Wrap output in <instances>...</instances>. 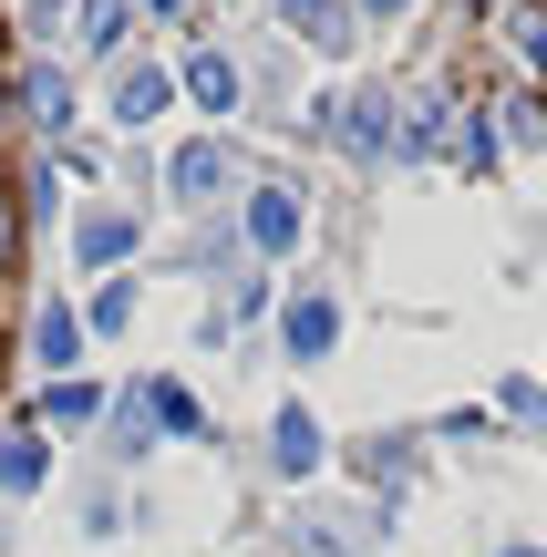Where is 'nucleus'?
Returning a JSON list of instances; mask_svg holds the SVG:
<instances>
[{
    "mask_svg": "<svg viewBox=\"0 0 547 557\" xmlns=\"http://www.w3.org/2000/svg\"><path fill=\"white\" fill-rule=\"evenodd\" d=\"M310 114H321V145H331V156H393V124H403V103H393L383 83H331Z\"/></svg>",
    "mask_w": 547,
    "mask_h": 557,
    "instance_id": "obj_1",
    "label": "nucleus"
},
{
    "mask_svg": "<svg viewBox=\"0 0 547 557\" xmlns=\"http://www.w3.org/2000/svg\"><path fill=\"white\" fill-rule=\"evenodd\" d=\"M238 238L259 248V259H289V248L310 238V207H300V186H289V176H259V186L238 197Z\"/></svg>",
    "mask_w": 547,
    "mask_h": 557,
    "instance_id": "obj_2",
    "label": "nucleus"
},
{
    "mask_svg": "<svg viewBox=\"0 0 547 557\" xmlns=\"http://www.w3.org/2000/svg\"><path fill=\"white\" fill-rule=\"evenodd\" d=\"M248 165H238V145L227 135H197V145H176L165 156V197H186V207H207V197H227Z\"/></svg>",
    "mask_w": 547,
    "mask_h": 557,
    "instance_id": "obj_3",
    "label": "nucleus"
},
{
    "mask_svg": "<svg viewBox=\"0 0 547 557\" xmlns=\"http://www.w3.org/2000/svg\"><path fill=\"white\" fill-rule=\"evenodd\" d=\"M279 341H289V361H331L341 351V299L310 278V289H289L279 299Z\"/></svg>",
    "mask_w": 547,
    "mask_h": 557,
    "instance_id": "obj_4",
    "label": "nucleus"
},
{
    "mask_svg": "<svg viewBox=\"0 0 547 557\" xmlns=\"http://www.w3.org/2000/svg\"><path fill=\"white\" fill-rule=\"evenodd\" d=\"M135 248H145V218H135V207H83V218H73V259L94 269V278L124 269Z\"/></svg>",
    "mask_w": 547,
    "mask_h": 557,
    "instance_id": "obj_5",
    "label": "nucleus"
},
{
    "mask_svg": "<svg viewBox=\"0 0 547 557\" xmlns=\"http://www.w3.org/2000/svg\"><path fill=\"white\" fill-rule=\"evenodd\" d=\"M321 455H331V444H321V423H310V403H279V413H269V475H279V485H310V475H321Z\"/></svg>",
    "mask_w": 547,
    "mask_h": 557,
    "instance_id": "obj_6",
    "label": "nucleus"
},
{
    "mask_svg": "<svg viewBox=\"0 0 547 557\" xmlns=\"http://www.w3.org/2000/svg\"><path fill=\"white\" fill-rule=\"evenodd\" d=\"M279 21L310 41V52H331V62L362 41V11H351V0H279Z\"/></svg>",
    "mask_w": 547,
    "mask_h": 557,
    "instance_id": "obj_7",
    "label": "nucleus"
},
{
    "mask_svg": "<svg viewBox=\"0 0 547 557\" xmlns=\"http://www.w3.org/2000/svg\"><path fill=\"white\" fill-rule=\"evenodd\" d=\"M11 103H32V114H21V124H32V135H73V83H62L52 73V62H21V83H11Z\"/></svg>",
    "mask_w": 547,
    "mask_h": 557,
    "instance_id": "obj_8",
    "label": "nucleus"
},
{
    "mask_svg": "<svg viewBox=\"0 0 547 557\" xmlns=\"http://www.w3.org/2000/svg\"><path fill=\"white\" fill-rule=\"evenodd\" d=\"M176 94L197 103V114H238L248 73H238V62H227V52H186V62H176Z\"/></svg>",
    "mask_w": 547,
    "mask_h": 557,
    "instance_id": "obj_9",
    "label": "nucleus"
},
{
    "mask_svg": "<svg viewBox=\"0 0 547 557\" xmlns=\"http://www.w3.org/2000/svg\"><path fill=\"white\" fill-rule=\"evenodd\" d=\"M455 145V103L434 94V103H403V124H393V156H413V165H434Z\"/></svg>",
    "mask_w": 547,
    "mask_h": 557,
    "instance_id": "obj_10",
    "label": "nucleus"
},
{
    "mask_svg": "<svg viewBox=\"0 0 547 557\" xmlns=\"http://www.w3.org/2000/svg\"><path fill=\"white\" fill-rule=\"evenodd\" d=\"M73 41L94 62H114L124 41H135V0H73Z\"/></svg>",
    "mask_w": 547,
    "mask_h": 557,
    "instance_id": "obj_11",
    "label": "nucleus"
},
{
    "mask_svg": "<svg viewBox=\"0 0 547 557\" xmlns=\"http://www.w3.org/2000/svg\"><path fill=\"white\" fill-rule=\"evenodd\" d=\"M165 103H176V73H156V62H135V73L114 83V124H156Z\"/></svg>",
    "mask_w": 547,
    "mask_h": 557,
    "instance_id": "obj_12",
    "label": "nucleus"
},
{
    "mask_svg": "<svg viewBox=\"0 0 547 557\" xmlns=\"http://www.w3.org/2000/svg\"><path fill=\"white\" fill-rule=\"evenodd\" d=\"M32 361L41 372H73L83 361V310H32Z\"/></svg>",
    "mask_w": 547,
    "mask_h": 557,
    "instance_id": "obj_13",
    "label": "nucleus"
},
{
    "mask_svg": "<svg viewBox=\"0 0 547 557\" xmlns=\"http://www.w3.org/2000/svg\"><path fill=\"white\" fill-rule=\"evenodd\" d=\"M0 485H11V496H32V485H52V444H41L32 423H21V434H0Z\"/></svg>",
    "mask_w": 547,
    "mask_h": 557,
    "instance_id": "obj_14",
    "label": "nucleus"
},
{
    "mask_svg": "<svg viewBox=\"0 0 547 557\" xmlns=\"http://www.w3.org/2000/svg\"><path fill=\"white\" fill-rule=\"evenodd\" d=\"M145 413H156V423H165V434H186V444H197V434H207V403H197V393H186V382H176V372H156V382H145Z\"/></svg>",
    "mask_w": 547,
    "mask_h": 557,
    "instance_id": "obj_15",
    "label": "nucleus"
},
{
    "mask_svg": "<svg viewBox=\"0 0 547 557\" xmlns=\"http://www.w3.org/2000/svg\"><path fill=\"white\" fill-rule=\"evenodd\" d=\"M496 135H507L517 156H547V94H507L496 103Z\"/></svg>",
    "mask_w": 547,
    "mask_h": 557,
    "instance_id": "obj_16",
    "label": "nucleus"
},
{
    "mask_svg": "<svg viewBox=\"0 0 547 557\" xmlns=\"http://www.w3.org/2000/svg\"><path fill=\"white\" fill-rule=\"evenodd\" d=\"M124 320H135V278H103V289L83 299V341H114Z\"/></svg>",
    "mask_w": 547,
    "mask_h": 557,
    "instance_id": "obj_17",
    "label": "nucleus"
},
{
    "mask_svg": "<svg viewBox=\"0 0 547 557\" xmlns=\"http://www.w3.org/2000/svg\"><path fill=\"white\" fill-rule=\"evenodd\" d=\"M507 41L527 52V73H547V0H507Z\"/></svg>",
    "mask_w": 547,
    "mask_h": 557,
    "instance_id": "obj_18",
    "label": "nucleus"
},
{
    "mask_svg": "<svg viewBox=\"0 0 547 557\" xmlns=\"http://www.w3.org/2000/svg\"><path fill=\"white\" fill-rule=\"evenodd\" d=\"M114 455H124V465L156 455V413H145V393H124V403H114Z\"/></svg>",
    "mask_w": 547,
    "mask_h": 557,
    "instance_id": "obj_19",
    "label": "nucleus"
},
{
    "mask_svg": "<svg viewBox=\"0 0 547 557\" xmlns=\"http://www.w3.org/2000/svg\"><path fill=\"white\" fill-rule=\"evenodd\" d=\"M41 413H52V423H103V382H52Z\"/></svg>",
    "mask_w": 547,
    "mask_h": 557,
    "instance_id": "obj_20",
    "label": "nucleus"
},
{
    "mask_svg": "<svg viewBox=\"0 0 547 557\" xmlns=\"http://www.w3.org/2000/svg\"><path fill=\"white\" fill-rule=\"evenodd\" d=\"M351 465H362V475H372V485H383V496H393V485H403V475H413V455H403V444H362V455H351Z\"/></svg>",
    "mask_w": 547,
    "mask_h": 557,
    "instance_id": "obj_21",
    "label": "nucleus"
},
{
    "mask_svg": "<svg viewBox=\"0 0 547 557\" xmlns=\"http://www.w3.org/2000/svg\"><path fill=\"white\" fill-rule=\"evenodd\" d=\"M83 537H124V496H114V485L83 496Z\"/></svg>",
    "mask_w": 547,
    "mask_h": 557,
    "instance_id": "obj_22",
    "label": "nucleus"
},
{
    "mask_svg": "<svg viewBox=\"0 0 547 557\" xmlns=\"http://www.w3.org/2000/svg\"><path fill=\"white\" fill-rule=\"evenodd\" d=\"M496 413H507V423H547V382H507V393H496Z\"/></svg>",
    "mask_w": 547,
    "mask_h": 557,
    "instance_id": "obj_23",
    "label": "nucleus"
},
{
    "mask_svg": "<svg viewBox=\"0 0 547 557\" xmlns=\"http://www.w3.org/2000/svg\"><path fill=\"white\" fill-rule=\"evenodd\" d=\"M0 145H11V94H0ZM11 165V156H0ZM11 310H21V289H11V269H0V351H11Z\"/></svg>",
    "mask_w": 547,
    "mask_h": 557,
    "instance_id": "obj_24",
    "label": "nucleus"
},
{
    "mask_svg": "<svg viewBox=\"0 0 547 557\" xmlns=\"http://www.w3.org/2000/svg\"><path fill=\"white\" fill-rule=\"evenodd\" d=\"M145 21H186V32H197V0H135Z\"/></svg>",
    "mask_w": 547,
    "mask_h": 557,
    "instance_id": "obj_25",
    "label": "nucleus"
},
{
    "mask_svg": "<svg viewBox=\"0 0 547 557\" xmlns=\"http://www.w3.org/2000/svg\"><path fill=\"white\" fill-rule=\"evenodd\" d=\"M351 11H362V21H403L413 0H351Z\"/></svg>",
    "mask_w": 547,
    "mask_h": 557,
    "instance_id": "obj_26",
    "label": "nucleus"
},
{
    "mask_svg": "<svg viewBox=\"0 0 547 557\" xmlns=\"http://www.w3.org/2000/svg\"><path fill=\"white\" fill-rule=\"evenodd\" d=\"M507 557H537V547H507Z\"/></svg>",
    "mask_w": 547,
    "mask_h": 557,
    "instance_id": "obj_27",
    "label": "nucleus"
}]
</instances>
